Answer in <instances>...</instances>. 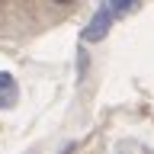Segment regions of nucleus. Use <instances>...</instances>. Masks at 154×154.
Segmentation results:
<instances>
[{
  "instance_id": "f257e3e1",
  "label": "nucleus",
  "mask_w": 154,
  "mask_h": 154,
  "mask_svg": "<svg viewBox=\"0 0 154 154\" xmlns=\"http://www.w3.org/2000/svg\"><path fill=\"white\" fill-rule=\"evenodd\" d=\"M109 26H112V10H109V7L96 10V16L90 19L87 29H84V38H87V42H100V38L109 32Z\"/></svg>"
},
{
  "instance_id": "f03ea898",
  "label": "nucleus",
  "mask_w": 154,
  "mask_h": 154,
  "mask_svg": "<svg viewBox=\"0 0 154 154\" xmlns=\"http://www.w3.org/2000/svg\"><path fill=\"white\" fill-rule=\"evenodd\" d=\"M16 100H19V87H16V80H13V74L0 71V109L16 106Z\"/></svg>"
},
{
  "instance_id": "7ed1b4c3",
  "label": "nucleus",
  "mask_w": 154,
  "mask_h": 154,
  "mask_svg": "<svg viewBox=\"0 0 154 154\" xmlns=\"http://www.w3.org/2000/svg\"><path fill=\"white\" fill-rule=\"evenodd\" d=\"M138 3H141V0H112L109 10H112V13H132V10H138Z\"/></svg>"
},
{
  "instance_id": "20e7f679",
  "label": "nucleus",
  "mask_w": 154,
  "mask_h": 154,
  "mask_svg": "<svg viewBox=\"0 0 154 154\" xmlns=\"http://www.w3.org/2000/svg\"><path fill=\"white\" fill-rule=\"evenodd\" d=\"M51 3H61V7H64V3H71V0H51Z\"/></svg>"
},
{
  "instance_id": "39448f33",
  "label": "nucleus",
  "mask_w": 154,
  "mask_h": 154,
  "mask_svg": "<svg viewBox=\"0 0 154 154\" xmlns=\"http://www.w3.org/2000/svg\"><path fill=\"white\" fill-rule=\"evenodd\" d=\"M0 10H3V0H0Z\"/></svg>"
}]
</instances>
